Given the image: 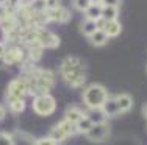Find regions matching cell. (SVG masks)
<instances>
[{
    "label": "cell",
    "mask_w": 147,
    "mask_h": 145,
    "mask_svg": "<svg viewBox=\"0 0 147 145\" xmlns=\"http://www.w3.org/2000/svg\"><path fill=\"white\" fill-rule=\"evenodd\" d=\"M45 6H47V9L55 8V6H58V0H47V2H45Z\"/></svg>",
    "instance_id": "obj_26"
},
{
    "label": "cell",
    "mask_w": 147,
    "mask_h": 145,
    "mask_svg": "<svg viewBox=\"0 0 147 145\" xmlns=\"http://www.w3.org/2000/svg\"><path fill=\"white\" fill-rule=\"evenodd\" d=\"M92 125H94L92 120H91L88 116H83L82 119L77 122V131H78V133H86V131L91 130V126H92Z\"/></svg>",
    "instance_id": "obj_16"
},
{
    "label": "cell",
    "mask_w": 147,
    "mask_h": 145,
    "mask_svg": "<svg viewBox=\"0 0 147 145\" xmlns=\"http://www.w3.org/2000/svg\"><path fill=\"white\" fill-rule=\"evenodd\" d=\"M116 100H117L119 111H121V112H127V111H130V109H131L133 100H131V97L128 95V94H121Z\"/></svg>",
    "instance_id": "obj_12"
},
{
    "label": "cell",
    "mask_w": 147,
    "mask_h": 145,
    "mask_svg": "<svg viewBox=\"0 0 147 145\" xmlns=\"http://www.w3.org/2000/svg\"><path fill=\"white\" fill-rule=\"evenodd\" d=\"M102 6L103 5H100V3H91V6L85 11L86 13V19H89V20L100 19V17H102Z\"/></svg>",
    "instance_id": "obj_13"
},
{
    "label": "cell",
    "mask_w": 147,
    "mask_h": 145,
    "mask_svg": "<svg viewBox=\"0 0 147 145\" xmlns=\"http://www.w3.org/2000/svg\"><path fill=\"white\" fill-rule=\"evenodd\" d=\"M3 117H5V109H3L2 106H0V120H2Z\"/></svg>",
    "instance_id": "obj_28"
},
{
    "label": "cell",
    "mask_w": 147,
    "mask_h": 145,
    "mask_svg": "<svg viewBox=\"0 0 147 145\" xmlns=\"http://www.w3.org/2000/svg\"><path fill=\"white\" fill-rule=\"evenodd\" d=\"M142 114H144V117L147 119V105L144 106V109H142Z\"/></svg>",
    "instance_id": "obj_29"
},
{
    "label": "cell",
    "mask_w": 147,
    "mask_h": 145,
    "mask_svg": "<svg viewBox=\"0 0 147 145\" xmlns=\"http://www.w3.org/2000/svg\"><path fill=\"white\" fill-rule=\"evenodd\" d=\"M89 41H91V44H92V45H97V47L103 45V44L108 41V34L105 33L102 28H97L96 31L89 36Z\"/></svg>",
    "instance_id": "obj_11"
},
{
    "label": "cell",
    "mask_w": 147,
    "mask_h": 145,
    "mask_svg": "<svg viewBox=\"0 0 147 145\" xmlns=\"http://www.w3.org/2000/svg\"><path fill=\"white\" fill-rule=\"evenodd\" d=\"M83 116H85V114L80 111L77 106H71V108H67V111H66V119L71 120V122H74V123H77Z\"/></svg>",
    "instance_id": "obj_15"
},
{
    "label": "cell",
    "mask_w": 147,
    "mask_h": 145,
    "mask_svg": "<svg viewBox=\"0 0 147 145\" xmlns=\"http://www.w3.org/2000/svg\"><path fill=\"white\" fill-rule=\"evenodd\" d=\"M50 137L55 140V142H59V140H63V139H66L67 137V134L64 133L59 126H57V128H53L52 130V133H50Z\"/></svg>",
    "instance_id": "obj_21"
},
{
    "label": "cell",
    "mask_w": 147,
    "mask_h": 145,
    "mask_svg": "<svg viewBox=\"0 0 147 145\" xmlns=\"http://www.w3.org/2000/svg\"><path fill=\"white\" fill-rule=\"evenodd\" d=\"M45 13H47L49 19L50 20H57V22H64V20L69 19V13L66 11L63 6H55V8H49L45 9Z\"/></svg>",
    "instance_id": "obj_7"
},
{
    "label": "cell",
    "mask_w": 147,
    "mask_h": 145,
    "mask_svg": "<svg viewBox=\"0 0 147 145\" xmlns=\"http://www.w3.org/2000/svg\"><path fill=\"white\" fill-rule=\"evenodd\" d=\"M107 98H108V94L105 91V88L100 84H91L85 91V94H83V100H85L86 106L89 109L102 108V105L105 103Z\"/></svg>",
    "instance_id": "obj_2"
},
{
    "label": "cell",
    "mask_w": 147,
    "mask_h": 145,
    "mask_svg": "<svg viewBox=\"0 0 147 145\" xmlns=\"http://www.w3.org/2000/svg\"><path fill=\"white\" fill-rule=\"evenodd\" d=\"M58 126H59L63 131H64L67 136H71V134H75V133H77V123H74V122H71V120H67V119H66L64 122H61Z\"/></svg>",
    "instance_id": "obj_18"
},
{
    "label": "cell",
    "mask_w": 147,
    "mask_h": 145,
    "mask_svg": "<svg viewBox=\"0 0 147 145\" xmlns=\"http://www.w3.org/2000/svg\"><path fill=\"white\" fill-rule=\"evenodd\" d=\"M74 3H75V8L80 11H86L91 6V0H75Z\"/></svg>",
    "instance_id": "obj_22"
},
{
    "label": "cell",
    "mask_w": 147,
    "mask_h": 145,
    "mask_svg": "<svg viewBox=\"0 0 147 145\" xmlns=\"http://www.w3.org/2000/svg\"><path fill=\"white\" fill-rule=\"evenodd\" d=\"M102 30L108 34V37H114V36H117V34L121 33V23H119L116 19L114 20H107Z\"/></svg>",
    "instance_id": "obj_10"
},
{
    "label": "cell",
    "mask_w": 147,
    "mask_h": 145,
    "mask_svg": "<svg viewBox=\"0 0 147 145\" xmlns=\"http://www.w3.org/2000/svg\"><path fill=\"white\" fill-rule=\"evenodd\" d=\"M22 59V51L16 47H11L8 50H5V55H3V61L6 64H16Z\"/></svg>",
    "instance_id": "obj_8"
},
{
    "label": "cell",
    "mask_w": 147,
    "mask_h": 145,
    "mask_svg": "<svg viewBox=\"0 0 147 145\" xmlns=\"http://www.w3.org/2000/svg\"><path fill=\"white\" fill-rule=\"evenodd\" d=\"M27 92H28L27 80L17 78V80L9 83V86H8V102H11V100H14V98H24Z\"/></svg>",
    "instance_id": "obj_4"
},
{
    "label": "cell",
    "mask_w": 147,
    "mask_h": 145,
    "mask_svg": "<svg viewBox=\"0 0 147 145\" xmlns=\"http://www.w3.org/2000/svg\"><path fill=\"white\" fill-rule=\"evenodd\" d=\"M97 30V23H96V20H89V19H86V22L83 23V33L86 34V36H91L94 31Z\"/></svg>",
    "instance_id": "obj_20"
},
{
    "label": "cell",
    "mask_w": 147,
    "mask_h": 145,
    "mask_svg": "<svg viewBox=\"0 0 147 145\" xmlns=\"http://www.w3.org/2000/svg\"><path fill=\"white\" fill-rule=\"evenodd\" d=\"M88 117L92 120V123H102V122H105V119H107V116H105V112L102 111V108L91 109V112H89Z\"/></svg>",
    "instance_id": "obj_17"
},
{
    "label": "cell",
    "mask_w": 147,
    "mask_h": 145,
    "mask_svg": "<svg viewBox=\"0 0 147 145\" xmlns=\"http://www.w3.org/2000/svg\"><path fill=\"white\" fill-rule=\"evenodd\" d=\"M3 55H5V45L0 42V58H3Z\"/></svg>",
    "instance_id": "obj_27"
},
{
    "label": "cell",
    "mask_w": 147,
    "mask_h": 145,
    "mask_svg": "<svg viewBox=\"0 0 147 145\" xmlns=\"http://www.w3.org/2000/svg\"><path fill=\"white\" fill-rule=\"evenodd\" d=\"M102 111L105 112V116H117L119 112V105H117V100L116 98H107L105 100V103L102 105Z\"/></svg>",
    "instance_id": "obj_9"
},
{
    "label": "cell",
    "mask_w": 147,
    "mask_h": 145,
    "mask_svg": "<svg viewBox=\"0 0 147 145\" xmlns=\"http://www.w3.org/2000/svg\"><path fill=\"white\" fill-rule=\"evenodd\" d=\"M13 142L14 140H13V137L9 134H5V133L0 134V144H13Z\"/></svg>",
    "instance_id": "obj_23"
},
{
    "label": "cell",
    "mask_w": 147,
    "mask_h": 145,
    "mask_svg": "<svg viewBox=\"0 0 147 145\" xmlns=\"http://www.w3.org/2000/svg\"><path fill=\"white\" fill-rule=\"evenodd\" d=\"M86 136H88L89 140H94V142H99V140H103L108 137V134H110V128H108V125L105 122L102 123H94L92 126H91L89 131H86Z\"/></svg>",
    "instance_id": "obj_5"
},
{
    "label": "cell",
    "mask_w": 147,
    "mask_h": 145,
    "mask_svg": "<svg viewBox=\"0 0 147 145\" xmlns=\"http://www.w3.org/2000/svg\"><path fill=\"white\" fill-rule=\"evenodd\" d=\"M45 2H47V0H45Z\"/></svg>",
    "instance_id": "obj_31"
},
{
    "label": "cell",
    "mask_w": 147,
    "mask_h": 145,
    "mask_svg": "<svg viewBox=\"0 0 147 145\" xmlns=\"http://www.w3.org/2000/svg\"><path fill=\"white\" fill-rule=\"evenodd\" d=\"M61 72H63V77H64L66 83L71 88H80L86 80L85 67H83L82 61L78 58H74V56L66 58L61 64Z\"/></svg>",
    "instance_id": "obj_1"
},
{
    "label": "cell",
    "mask_w": 147,
    "mask_h": 145,
    "mask_svg": "<svg viewBox=\"0 0 147 145\" xmlns=\"http://www.w3.org/2000/svg\"><path fill=\"white\" fill-rule=\"evenodd\" d=\"M91 3H102V0H91Z\"/></svg>",
    "instance_id": "obj_30"
},
{
    "label": "cell",
    "mask_w": 147,
    "mask_h": 145,
    "mask_svg": "<svg viewBox=\"0 0 147 145\" xmlns=\"http://www.w3.org/2000/svg\"><path fill=\"white\" fill-rule=\"evenodd\" d=\"M9 108H11L13 112H22L25 109V103H24V98H14L9 102Z\"/></svg>",
    "instance_id": "obj_19"
},
{
    "label": "cell",
    "mask_w": 147,
    "mask_h": 145,
    "mask_svg": "<svg viewBox=\"0 0 147 145\" xmlns=\"http://www.w3.org/2000/svg\"><path fill=\"white\" fill-rule=\"evenodd\" d=\"M36 39L41 42L42 47H49V48H55L59 44L58 36H55L53 33L47 31V30L41 28V27H36Z\"/></svg>",
    "instance_id": "obj_6"
},
{
    "label": "cell",
    "mask_w": 147,
    "mask_h": 145,
    "mask_svg": "<svg viewBox=\"0 0 147 145\" xmlns=\"http://www.w3.org/2000/svg\"><path fill=\"white\" fill-rule=\"evenodd\" d=\"M55 103L53 97H50L49 94H42V95H36V98L33 100V109L38 116H49L55 111Z\"/></svg>",
    "instance_id": "obj_3"
},
{
    "label": "cell",
    "mask_w": 147,
    "mask_h": 145,
    "mask_svg": "<svg viewBox=\"0 0 147 145\" xmlns=\"http://www.w3.org/2000/svg\"><path fill=\"white\" fill-rule=\"evenodd\" d=\"M102 5H111V6H119L121 0H102Z\"/></svg>",
    "instance_id": "obj_25"
},
{
    "label": "cell",
    "mask_w": 147,
    "mask_h": 145,
    "mask_svg": "<svg viewBox=\"0 0 147 145\" xmlns=\"http://www.w3.org/2000/svg\"><path fill=\"white\" fill-rule=\"evenodd\" d=\"M102 17L105 20H114L117 17V6L103 5L102 6Z\"/></svg>",
    "instance_id": "obj_14"
},
{
    "label": "cell",
    "mask_w": 147,
    "mask_h": 145,
    "mask_svg": "<svg viewBox=\"0 0 147 145\" xmlns=\"http://www.w3.org/2000/svg\"><path fill=\"white\" fill-rule=\"evenodd\" d=\"M36 144H39V145H53V144H57L52 137H45V139H39V140H36Z\"/></svg>",
    "instance_id": "obj_24"
}]
</instances>
